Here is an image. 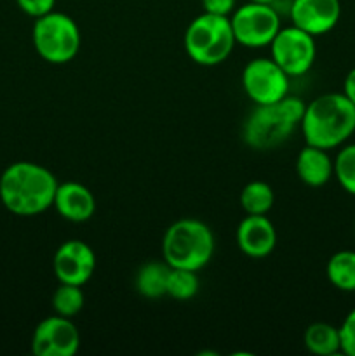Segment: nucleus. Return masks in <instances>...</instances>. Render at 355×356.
<instances>
[{
  "label": "nucleus",
  "mask_w": 355,
  "mask_h": 356,
  "mask_svg": "<svg viewBox=\"0 0 355 356\" xmlns=\"http://www.w3.org/2000/svg\"><path fill=\"white\" fill-rule=\"evenodd\" d=\"M58 179L47 167L35 162H14L0 176V202L21 218L38 216L52 207Z\"/></svg>",
  "instance_id": "obj_1"
},
{
  "label": "nucleus",
  "mask_w": 355,
  "mask_h": 356,
  "mask_svg": "<svg viewBox=\"0 0 355 356\" xmlns=\"http://www.w3.org/2000/svg\"><path fill=\"white\" fill-rule=\"evenodd\" d=\"M305 143L331 152L355 134V106L343 92H326L305 104L301 124Z\"/></svg>",
  "instance_id": "obj_2"
},
{
  "label": "nucleus",
  "mask_w": 355,
  "mask_h": 356,
  "mask_svg": "<svg viewBox=\"0 0 355 356\" xmlns=\"http://www.w3.org/2000/svg\"><path fill=\"white\" fill-rule=\"evenodd\" d=\"M305 103L296 96H285L270 104H256L242 125L244 143L256 152L278 148L299 127Z\"/></svg>",
  "instance_id": "obj_3"
},
{
  "label": "nucleus",
  "mask_w": 355,
  "mask_h": 356,
  "mask_svg": "<svg viewBox=\"0 0 355 356\" xmlns=\"http://www.w3.org/2000/svg\"><path fill=\"white\" fill-rule=\"evenodd\" d=\"M214 247V233L204 221L183 218L164 233L162 256L171 268L198 271L212 259Z\"/></svg>",
  "instance_id": "obj_4"
},
{
  "label": "nucleus",
  "mask_w": 355,
  "mask_h": 356,
  "mask_svg": "<svg viewBox=\"0 0 355 356\" xmlns=\"http://www.w3.org/2000/svg\"><path fill=\"white\" fill-rule=\"evenodd\" d=\"M230 17L202 13L187 26L183 37L184 52L200 66H216L230 58L235 49Z\"/></svg>",
  "instance_id": "obj_5"
},
{
  "label": "nucleus",
  "mask_w": 355,
  "mask_h": 356,
  "mask_svg": "<svg viewBox=\"0 0 355 356\" xmlns=\"http://www.w3.org/2000/svg\"><path fill=\"white\" fill-rule=\"evenodd\" d=\"M31 42L44 61L51 65H66L79 54L82 33L79 24L68 14L51 10L37 17L31 28Z\"/></svg>",
  "instance_id": "obj_6"
},
{
  "label": "nucleus",
  "mask_w": 355,
  "mask_h": 356,
  "mask_svg": "<svg viewBox=\"0 0 355 356\" xmlns=\"http://www.w3.org/2000/svg\"><path fill=\"white\" fill-rule=\"evenodd\" d=\"M233 37L244 47L260 49L271 44L281 30V16L271 3L247 2L230 16Z\"/></svg>",
  "instance_id": "obj_7"
},
{
  "label": "nucleus",
  "mask_w": 355,
  "mask_h": 356,
  "mask_svg": "<svg viewBox=\"0 0 355 356\" xmlns=\"http://www.w3.org/2000/svg\"><path fill=\"white\" fill-rule=\"evenodd\" d=\"M268 47L270 58L289 76H301L308 73L317 58L315 37L294 24L281 28Z\"/></svg>",
  "instance_id": "obj_8"
},
{
  "label": "nucleus",
  "mask_w": 355,
  "mask_h": 356,
  "mask_svg": "<svg viewBox=\"0 0 355 356\" xmlns=\"http://www.w3.org/2000/svg\"><path fill=\"white\" fill-rule=\"evenodd\" d=\"M291 76L271 58L251 59L242 70V89L254 104H270L289 96Z\"/></svg>",
  "instance_id": "obj_9"
},
{
  "label": "nucleus",
  "mask_w": 355,
  "mask_h": 356,
  "mask_svg": "<svg viewBox=\"0 0 355 356\" xmlns=\"http://www.w3.org/2000/svg\"><path fill=\"white\" fill-rule=\"evenodd\" d=\"M80 348V332L72 318L52 315L42 320L31 336L35 356H73Z\"/></svg>",
  "instance_id": "obj_10"
},
{
  "label": "nucleus",
  "mask_w": 355,
  "mask_h": 356,
  "mask_svg": "<svg viewBox=\"0 0 355 356\" xmlns=\"http://www.w3.org/2000/svg\"><path fill=\"white\" fill-rule=\"evenodd\" d=\"M52 270L59 284L86 285L96 271V254L82 240H66L56 249Z\"/></svg>",
  "instance_id": "obj_11"
},
{
  "label": "nucleus",
  "mask_w": 355,
  "mask_h": 356,
  "mask_svg": "<svg viewBox=\"0 0 355 356\" xmlns=\"http://www.w3.org/2000/svg\"><path fill=\"white\" fill-rule=\"evenodd\" d=\"M289 16L294 26L313 37L329 33L341 17L340 0H292Z\"/></svg>",
  "instance_id": "obj_12"
},
{
  "label": "nucleus",
  "mask_w": 355,
  "mask_h": 356,
  "mask_svg": "<svg viewBox=\"0 0 355 356\" xmlns=\"http://www.w3.org/2000/svg\"><path fill=\"white\" fill-rule=\"evenodd\" d=\"M237 245L240 252L253 259L270 256L277 245V229L267 214H246L237 226Z\"/></svg>",
  "instance_id": "obj_13"
},
{
  "label": "nucleus",
  "mask_w": 355,
  "mask_h": 356,
  "mask_svg": "<svg viewBox=\"0 0 355 356\" xmlns=\"http://www.w3.org/2000/svg\"><path fill=\"white\" fill-rule=\"evenodd\" d=\"M52 207L65 221L86 222L96 212V197L86 184L66 181L58 184Z\"/></svg>",
  "instance_id": "obj_14"
},
{
  "label": "nucleus",
  "mask_w": 355,
  "mask_h": 356,
  "mask_svg": "<svg viewBox=\"0 0 355 356\" xmlns=\"http://www.w3.org/2000/svg\"><path fill=\"white\" fill-rule=\"evenodd\" d=\"M296 174L310 188H320L334 177V159L329 152L306 145L296 156Z\"/></svg>",
  "instance_id": "obj_15"
},
{
  "label": "nucleus",
  "mask_w": 355,
  "mask_h": 356,
  "mask_svg": "<svg viewBox=\"0 0 355 356\" xmlns=\"http://www.w3.org/2000/svg\"><path fill=\"white\" fill-rule=\"evenodd\" d=\"M171 266L166 261H148L136 271L134 287L146 299H160L167 294Z\"/></svg>",
  "instance_id": "obj_16"
},
{
  "label": "nucleus",
  "mask_w": 355,
  "mask_h": 356,
  "mask_svg": "<svg viewBox=\"0 0 355 356\" xmlns=\"http://www.w3.org/2000/svg\"><path fill=\"white\" fill-rule=\"evenodd\" d=\"M303 344L310 353L317 356H333L341 353L340 329L327 322H313L303 334Z\"/></svg>",
  "instance_id": "obj_17"
},
{
  "label": "nucleus",
  "mask_w": 355,
  "mask_h": 356,
  "mask_svg": "<svg viewBox=\"0 0 355 356\" xmlns=\"http://www.w3.org/2000/svg\"><path fill=\"white\" fill-rule=\"evenodd\" d=\"M326 277L334 289L355 292V250H338L326 264Z\"/></svg>",
  "instance_id": "obj_18"
},
{
  "label": "nucleus",
  "mask_w": 355,
  "mask_h": 356,
  "mask_svg": "<svg viewBox=\"0 0 355 356\" xmlns=\"http://www.w3.org/2000/svg\"><path fill=\"white\" fill-rule=\"evenodd\" d=\"M240 207L246 214H268L275 204V193L265 181H251L240 191Z\"/></svg>",
  "instance_id": "obj_19"
},
{
  "label": "nucleus",
  "mask_w": 355,
  "mask_h": 356,
  "mask_svg": "<svg viewBox=\"0 0 355 356\" xmlns=\"http://www.w3.org/2000/svg\"><path fill=\"white\" fill-rule=\"evenodd\" d=\"M84 302H86V296H84L82 287L72 284H59L51 299L56 315L66 316V318L79 315L84 308Z\"/></svg>",
  "instance_id": "obj_20"
},
{
  "label": "nucleus",
  "mask_w": 355,
  "mask_h": 356,
  "mask_svg": "<svg viewBox=\"0 0 355 356\" xmlns=\"http://www.w3.org/2000/svg\"><path fill=\"white\" fill-rule=\"evenodd\" d=\"M200 287L197 271L183 270V268H171L167 278V294L176 301H190L195 298Z\"/></svg>",
  "instance_id": "obj_21"
},
{
  "label": "nucleus",
  "mask_w": 355,
  "mask_h": 356,
  "mask_svg": "<svg viewBox=\"0 0 355 356\" xmlns=\"http://www.w3.org/2000/svg\"><path fill=\"white\" fill-rule=\"evenodd\" d=\"M334 177L348 195L355 197V143L340 146L334 156Z\"/></svg>",
  "instance_id": "obj_22"
},
{
  "label": "nucleus",
  "mask_w": 355,
  "mask_h": 356,
  "mask_svg": "<svg viewBox=\"0 0 355 356\" xmlns=\"http://www.w3.org/2000/svg\"><path fill=\"white\" fill-rule=\"evenodd\" d=\"M341 353L347 356H355V308L348 312L343 323L340 327Z\"/></svg>",
  "instance_id": "obj_23"
},
{
  "label": "nucleus",
  "mask_w": 355,
  "mask_h": 356,
  "mask_svg": "<svg viewBox=\"0 0 355 356\" xmlns=\"http://www.w3.org/2000/svg\"><path fill=\"white\" fill-rule=\"evenodd\" d=\"M16 3L26 16L33 19L51 13L56 7V0H16Z\"/></svg>",
  "instance_id": "obj_24"
},
{
  "label": "nucleus",
  "mask_w": 355,
  "mask_h": 356,
  "mask_svg": "<svg viewBox=\"0 0 355 356\" xmlns=\"http://www.w3.org/2000/svg\"><path fill=\"white\" fill-rule=\"evenodd\" d=\"M202 7L204 13L230 17L237 9V0H202Z\"/></svg>",
  "instance_id": "obj_25"
},
{
  "label": "nucleus",
  "mask_w": 355,
  "mask_h": 356,
  "mask_svg": "<svg viewBox=\"0 0 355 356\" xmlns=\"http://www.w3.org/2000/svg\"><path fill=\"white\" fill-rule=\"evenodd\" d=\"M343 94L352 101V103H354L355 106V68H352L350 72L347 73V76H345Z\"/></svg>",
  "instance_id": "obj_26"
},
{
  "label": "nucleus",
  "mask_w": 355,
  "mask_h": 356,
  "mask_svg": "<svg viewBox=\"0 0 355 356\" xmlns=\"http://www.w3.org/2000/svg\"><path fill=\"white\" fill-rule=\"evenodd\" d=\"M251 2H260V3H271L274 6L275 0H251Z\"/></svg>",
  "instance_id": "obj_27"
},
{
  "label": "nucleus",
  "mask_w": 355,
  "mask_h": 356,
  "mask_svg": "<svg viewBox=\"0 0 355 356\" xmlns=\"http://www.w3.org/2000/svg\"><path fill=\"white\" fill-rule=\"evenodd\" d=\"M354 232H355V225H354Z\"/></svg>",
  "instance_id": "obj_28"
}]
</instances>
